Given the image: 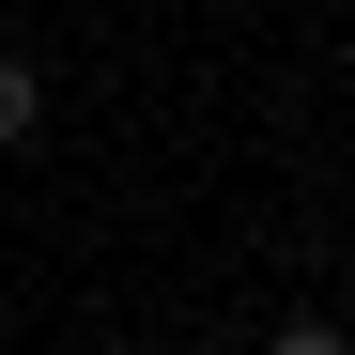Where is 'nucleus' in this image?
<instances>
[{
    "label": "nucleus",
    "instance_id": "obj_1",
    "mask_svg": "<svg viewBox=\"0 0 355 355\" xmlns=\"http://www.w3.org/2000/svg\"><path fill=\"white\" fill-rule=\"evenodd\" d=\"M31 124H46V78H31V62H16V46H0V155H16V139H31Z\"/></svg>",
    "mask_w": 355,
    "mask_h": 355
},
{
    "label": "nucleus",
    "instance_id": "obj_3",
    "mask_svg": "<svg viewBox=\"0 0 355 355\" xmlns=\"http://www.w3.org/2000/svg\"><path fill=\"white\" fill-rule=\"evenodd\" d=\"M170 355H216V340H170Z\"/></svg>",
    "mask_w": 355,
    "mask_h": 355
},
{
    "label": "nucleus",
    "instance_id": "obj_2",
    "mask_svg": "<svg viewBox=\"0 0 355 355\" xmlns=\"http://www.w3.org/2000/svg\"><path fill=\"white\" fill-rule=\"evenodd\" d=\"M263 355H355V340H340V324H278Z\"/></svg>",
    "mask_w": 355,
    "mask_h": 355
}]
</instances>
